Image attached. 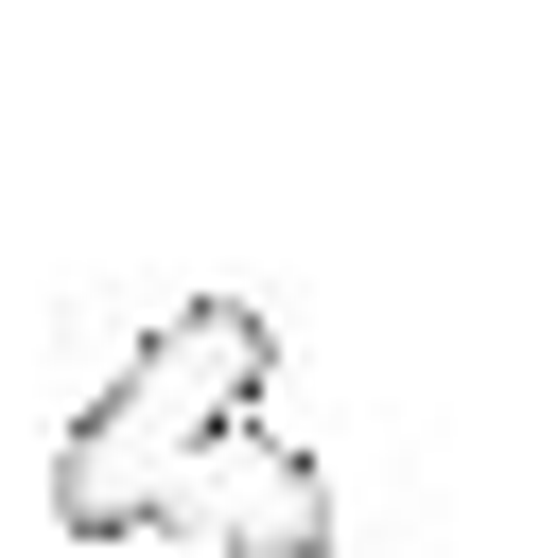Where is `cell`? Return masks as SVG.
Instances as JSON below:
<instances>
[{"label": "cell", "instance_id": "cell-2", "mask_svg": "<svg viewBox=\"0 0 558 558\" xmlns=\"http://www.w3.org/2000/svg\"><path fill=\"white\" fill-rule=\"evenodd\" d=\"M174 541H192V558H331V488H314V453H262V471H227L209 506L174 488Z\"/></svg>", "mask_w": 558, "mask_h": 558}, {"label": "cell", "instance_id": "cell-1", "mask_svg": "<svg viewBox=\"0 0 558 558\" xmlns=\"http://www.w3.org/2000/svg\"><path fill=\"white\" fill-rule=\"evenodd\" d=\"M262 384H279V314H262V296H174V314L122 349V384L52 436V523H70V541L174 523V488H209V453L262 418Z\"/></svg>", "mask_w": 558, "mask_h": 558}]
</instances>
